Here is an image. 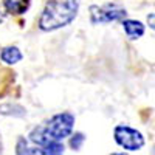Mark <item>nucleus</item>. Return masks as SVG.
<instances>
[{
  "label": "nucleus",
  "instance_id": "nucleus-1",
  "mask_svg": "<svg viewBox=\"0 0 155 155\" xmlns=\"http://www.w3.org/2000/svg\"><path fill=\"white\" fill-rule=\"evenodd\" d=\"M74 115L71 112H61L53 115L44 124L36 126L28 134V140L37 144H54L62 143L67 137L73 134L74 129Z\"/></svg>",
  "mask_w": 155,
  "mask_h": 155
},
{
  "label": "nucleus",
  "instance_id": "nucleus-2",
  "mask_svg": "<svg viewBox=\"0 0 155 155\" xmlns=\"http://www.w3.org/2000/svg\"><path fill=\"white\" fill-rule=\"evenodd\" d=\"M79 11V0H47L39 17V28L45 33L70 25Z\"/></svg>",
  "mask_w": 155,
  "mask_h": 155
},
{
  "label": "nucleus",
  "instance_id": "nucleus-3",
  "mask_svg": "<svg viewBox=\"0 0 155 155\" xmlns=\"http://www.w3.org/2000/svg\"><path fill=\"white\" fill-rule=\"evenodd\" d=\"M127 16L126 8L118 3H104L90 6V22L93 25H104L112 22H123Z\"/></svg>",
  "mask_w": 155,
  "mask_h": 155
},
{
  "label": "nucleus",
  "instance_id": "nucleus-4",
  "mask_svg": "<svg viewBox=\"0 0 155 155\" xmlns=\"http://www.w3.org/2000/svg\"><path fill=\"white\" fill-rule=\"evenodd\" d=\"M64 144H37L30 141L27 137H20L16 143V155H62Z\"/></svg>",
  "mask_w": 155,
  "mask_h": 155
},
{
  "label": "nucleus",
  "instance_id": "nucleus-5",
  "mask_svg": "<svg viewBox=\"0 0 155 155\" xmlns=\"http://www.w3.org/2000/svg\"><path fill=\"white\" fill-rule=\"evenodd\" d=\"M113 137H115L116 144L121 146L126 150H130V152L132 150H140L144 146L143 134H141L140 130H137V129L124 126V124H120V126L115 127Z\"/></svg>",
  "mask_w": 155,
  "mask_h": 155
},
{
  "label": "nucleus",
  "instance_id": "nucleus-6",
  "mask_svg": "<svg viewBox=\"0 0 155 155\" xmlns=\"http://www.w3.org/2000/svg\"><path fill=\"white\" fill-rule=\"evenodd\" d=\"M123 25V30L124 33L127 34L129 39H132V41H135V39H140L141 36L144 34V25L141 23L140 20H134V19H124L121 22Z\"/></svg>",
  "mask_w": 155,
  "mask_h": 155
},
{
  "label": "nucleus",
  "instance_id": "nucleus-7",
  "mask_svg": "<svg viewBox=\"0 0 155 155\" xmlns=\"http://www.w3.org/2000/svg\"><path fill=\"white\" fill-rule=\"evenodd\" d=\"M2 5L8 14L22 16L30 8V0H2Z\"/></svg>",
  "mask_w": 155,
  "mask_h": 155
},
{
  "label": "nucleus",
  "instance_id": "nucleus-8",
  "mask_svg": "<svg viewBox=\"0 0 155 155\" xmlns=\"http://www.w3.org/2000/svg\"><path fill=\"white\" fill-rule=\"evenodd\" d=\"M22 58H23L22 51L16 45H8L0 51V59H2V62L8 64V65H16L17 62L22 61Z\"/></svg>",
  "mask_w": 155,
  "mask_h": 155
},
{
  "label": "nucleus",
  "instance_id": "nucleus-9",
  "mask_svg": "<svg viewBox=\"0 0 155 155\" xmlns=\"http://www.w3.org/2000/svg\"><path fill=\"white\" fill-rule=\"evenodd\" d=\"M84 141H85L84 134L76 132V134H73V135L70 137V147H71L73 150H79V149H81V146L84 144Z\"/></svg>",
  "mask_w": 155,
  "mask_h": 155
},
{
  "label": "nucleus",
  "instance_id": "nucleus-10",
  "mask_svg": "<svg viewBox=\"0 0 155 155\" xmlns=\"http://www.w3.org/2000/svg\"><path fill=\"white\" fill-rule=\"evenodd\" d=\"M147 23L152 30H155V14H149L147 16Z\"/></svg>",
  "mask_w": 155,
  "mask_h": 155
},
{
  "label": "nucleus",
  "instance_id": "nucleus-11",
  "mask_svg": "<svg viewBox=\"0 0 155 155\" xmlns=\"http://www.w3.org/2000/svg\"><path fill=\"white\" fill-rule=\"evenodd\" d=\"M3 150V144H2V134H0V153Z\"/></svg>",
  "mask_w": 155,
  "mask_h": 155
},
{
  "label": "nucleus",
  "instance_id": "nucleus-12",
  "mask_svg": "<svg viewBox=\"0 0 155 155\" xmlns=\"http://www.w3.org/2000/svg\"><path fill=\"white\" fill-rule=\"evenodd\" d=\"M112 155H127V153H124V152H116V153H112Z\"/></svg>",
  "mask_w": 155,
  "mask_h": 155
},
{
  "label": "nucleus",
  "instance_id": "nucleus-13",
  "mask_svg": "<svg viewBox=\"0 0 155 155\" xmlns=\"http://www.w3.org/2000/svg\"><path fill=\"white\" fill-rule=\"evenodd\" d=\"M153 155H155V147H153Z\"/></svg>",
  "mask_w": 155,
  "mask_h": 155
}]
</instances>
